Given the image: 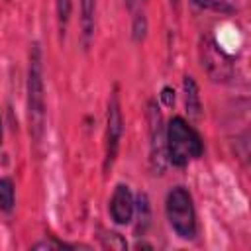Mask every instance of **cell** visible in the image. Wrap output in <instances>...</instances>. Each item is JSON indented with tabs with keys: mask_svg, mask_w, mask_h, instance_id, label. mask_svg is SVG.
<instances>
[{
	"mask_svg": "<svg viewBox=\"0 0 251 251\" xmlns=\"http://www.w3.org/2000/svg\"><path fill=\"white\" fill-rule=\"evenodd\" d=\"M165 151L169 161L176 167H184L188 161L198 159L204 151L198 131L188 126L182 118H173L165 131Z\"/></svg>",
	"mask_w": 251,
	"mask_h": 251,
	"instance_id": "1",
	"label": "cell"
},
{
	"mask_svg": "<svg viewBox=\"0 0 251 251\" xmlns=\"http://www.w3.org/2000/svg\"><path fill=\"white\" fill-rule=\"evenodd\" d=\"M41 49L35 43L29 51V71H27V116L29 131L35 141L43 135L45 124V88H43V63Z\"/></svg>",
	"mask_w": 251,
	"mask_h": 251,
	"instance_id": "2",
	"label": "cell"
},
{
	"mask_svg": "<svg viewBox=\"0 0 251 251\" xmlns=\"http://www.w3.org/2000/svg\"><path fill=\"white\" fill-rule=\"evenodd\" d=\"M165 212H167V220L171 227L176 231L178 237L192 239L196 235V212H194L192 196L188 194L186 188L175 186L167 194Z\"/></svg>",
	"mask_w": 251,
	"mask_h": 251,
	"instance_id": "3",
	"label": "cell"
},
{
	"mask_svg": "<svg viewBox=\"0 0 251 251\" xmlns=\"http://www.w3.org/2000/svg\"><path fill=\"white\" fill-rule=\"evenodd\" d=\"M106 163L104 167L108 169L116 155H118V147H120V139L124 133V120H122V108H120V98L114 92L108 104V124H106Z\"/></svg>",
	"mask_w": 251,
	"mask_h": 251,
	"instance_id": "4",
	"label": "cell"
},
{
	"mask_svg": "<svg viewBox=\"0 0 251 251\" xmlns=\"http://www.w3.org/2000/svg\"><path fill=\"white\" fill-rule=\"evenodd\" d=\"M133 208H135V202H133V196H131L129 188L126 184H118L114 194H112V200H110L112 220L120 226L129 224L131 216H133Z\"/></svg>",
	"mask_w": 251,
	"mask_h": 251,
	"instance_id": "5",
	"label": "cell"
},
{
	"mask_svg": "<svg viewBox=\"0 0 251 251\" xmlns=\"http://www.w3.org/2000/svg\"><path fill=\"white\" fill-rule=\"evenodd\" d=\"M149 133H151V157L153 161H163L165 157V135L161 127V114L155 104H149Z\"/></svg>",
	"mask_w": 251,
	"mask_h": 251,
	"instance_id": "6",
	"label": "cell"
},
{
	"mask_svg": "<svg viewBox=\"0 0 251 251\" xmlns=\"http://www.w3.org/2000/svg\"><path fill=\"white\" fill-rule=\"evenodd\" d=\"M94 12H96V0H80V35L82 45L88 47L94 35Z\"/></svg>",
	"mask_w": 251,
	"mask_h": 251,
	"instance_id": "7",
	"label": "cell"
},
{
	"mask_svg": "<svg viewBox=\"0 0 251 251\" xmlns=\"http://www.w3.org/2000/svg\"><path fill=\"white\" fill-rule=\"evenodd\" d=\"M184 102H186V112L190 118L198 120L200 118V96H198V86L192 76H184Z\"/></svg>",
	"mask_w": 251,
	"mask_h": 251,
	"instance_id": "8",
	"label": "cell"
},
{
	"mask_svg": "<svg viewBox=\"0 0 251 251\" xmlns=\"http://www.w3.org/2000/svg\"><path fill=\"white\" fill-rule=\"evenodd\" d=\"M14 208V182L10 178H0V210L12 212Z\"/></svg>",
	"mask_w": 251,
	"mask_h": 251,
	"instance_id": "9",
	"label": "cell"
},
{
	"mask_svg": "<svg viewBox=\"0 0 251 251\" xmlns=\"http://www.w3.org/2000/svg\"><path fill=\"white\" fill-rule=\"evenodd\" d=\"M71 8H73V0H57V22H59L61 31L65 29L71 18Z\"/></svg>",
	"mask_w": 251,
	"mask_h": 251,
	"instance_id": "10",
	"label": "cell"
},
{
	"mask_svg": "<svg viewBox=\"0 0 251 251\" xmlns=\"http://www.w3.org/2000/svg\"><path fill=\"white\" fill-rule=\"evenodd\" d=\"M137 216H139V224L143 222V229H145V226L149 224V202H147V196L145 194H139L137 196ZM139 229V227H137Z\"/></svg>",
	"mask_w": 251,
	"mask_h": 251,
	"instance_id": "11",
	"label": "cell"
},
{
	"mask_svg": "<svg viewBox=\"0 0 251 251\" xmlns=\"http://www.w3.org/2000/svg\"><path fill=\"white\" fill-rule=\"evenodd\" d=\"M192 2L198 4V6H202V8H214V10H224V12H229L231 10L227 4H224L220 0H192Z\"/></svg>",
	"mask_w": 251,
	"mask_h": 251,
	"instance_id": "12",
	"label": "cell"
},
{
	"mask_svg": "<svg viewBox=\"0 0 251 251\" xmlns=\"http://www.w3.org/2000/svg\"><path fill=\"white\" fill-rule=\"evenodd\" d=\"M51 247H69L61 241H55V239H49V241H39L33 245V249H51Z\"/></svg>",
	"mask_w": 251,
	"mask_h": 251,
	"instance_id": "13",
	"label": "cell"
},
{
	"mask_svg": "<svg viewBox=\"0 0 251 251\" xmlns=\"http://www.w3.org/2000/svg\"><path fill=\"white\" fill-rule=\"evenodd\" d=\"M145 2L147 0H126V6H127V10L131 14H139V10L145 6Z\"/></svg>",
	"mask_w": 251,
	"mask_h": 251,
	"instance_id": "14",
	"label": "cell"
},
{
	"mask_svg": "<svg viewBox=\"0 0 251 251\" xmlns=\"http://www.w3.org/2000/svg\"><path fill=\"white\" fill-rule=\"evenodd\" d=\"M161 100L165 102V106H171V104L175 102V92H173L169 86H165L163 92H161Z\"/></svg>",
	"mask_w": 251,
	"mask_h": 251,
	"instance_id": "15",
	"label": "cell"
},
{
	"mask_svg": "<svg viewBox=\"0 0 251 251\" xmlns=\"http://www.w3.org/2000/svg\"><path fill=\"white\" fill-rule=\"evenodd\" d=\"M0 143H2V122H0Z\"/></svg>",
	"mask_w": 251,
	"mask_h": 251,
	"instance_id": "16",
	"label": "cell"
}]
</instances>
